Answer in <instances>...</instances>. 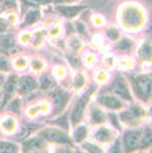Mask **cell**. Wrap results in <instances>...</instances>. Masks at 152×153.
<instances>
[{"label": "cell", "instance_id": "39", "mask_svg": "<svg viewBox=\"0 0 152 153\" xmlns=\"http://www.w3.org/2000/svg\"><path fill=\"white\" fill-rule=\"evenodd\" d=\"M92 23H93V25L101 28L106 24V19L102 14H94V15H92Z\"/></svg>", "mask_w": 152, "mask_h": 153}, {"label": "cell", "instance_id": "27", "mask_svg": "<svg viewBox=\"0 0 152 153\" xmlns=\"http://www.w3.org/2000/svg\"><path fill=\"white\" fill-rule=\"evenodd\" d=\"M150 144H151V129L150 128H146L145 131H142L140 148H147Z\"/></svg>", "mask_w": 152, "mask_h": 153}, {"label": "cell", "instance_id": "52", "mask_svg": "<svg viewBox=\"0 0 152 153\" xmlns=\"http://www.w3.org/2000/svg\"><path fill=\"white\" fill-rule=\"evenodd\" d=\"M58 153H68V151H67V149H63V151H60V152L58 151Z\"/></svg>", "mask_w": 152, "mask_h": 153}, {"label": "cell", "instance_id": "28", "mask_svg": "<svg viewBox=\"0 0 152 153\" xmlns=\"http://www.w3.org/2000/svg\"><path fill=\"white\" fill-rule=\"evenodd\" d=\"M29 65H30V69L33 72H42L44 68H45V63H44L42 59L39 58H34V59H31L30 63H29Z\"/></svg>", "mask_w": 152, "mask_h": 153}, {"label": "cell", "instance_id": "14", "mask_svg": "<svg viewBox=\"0 0 152 153\" xmlns=\"http://www.w3.org/2000/svg\"><path fill=\"white\" fill-rule=\"evenodd\" d=\"M0 129L6 134H13L18 129V122L11 116H5L0 119Z\"/></svg>", "mask_w": 152, "mask_h": 153}, {"label": "cell", "instance_id": "19", "mask_svg": "<svg viewBox=\"0 0 152 153\" xmlns=\"http://www.w3.org/2000/svg\"><path fill=\"white\" fill-rule=\"evenodd\" d=\"M133 47H135V42L132 39H130V38H127V36H123L122 39H119L117 42V49L122 53L131 52V50L133 49Z\"/></svg>", "mask_w": 152, "mask_h": 153}, {"label": "cell", "instance_id": "49", "mask_svg": "<svg viewBox=\"0 0 152 153\" xmlns=\"http://www.w3.org/2000/svg\"><path fill=\"white\" fill-rule=\"evenodd\" d=\"M3 87H4V76L0 74V103H1V95H3Z\"/></svg>", "mask_w": 152, "mask_h": 153}, {"label": "cell", "instance_id": "42", "mask_svg": "<svg viewBox=\"0 0 152 153\" xmlns=\"http://www.w3.org/2000/svg\"><path fill=\"white\" fill-rule=\"evenodd\" d=\"M31 40V31H22L19 35V42L22 44H28Z\"/></svg>", "mask_w": 152, "mask_h": 153}, {"label": "cell", "instance_id": "13", "mask_svg": "<svg viewBox=\"0 0 152 153\" xmlns=\"http://www.w3.org/2000/svg\"><path fill=\"white\" fill-rule=\"evenodd\" d=\"M89 119L92 124H103L107 120V114L97 104H92L89 108Z\"/></svg>", "mask_w": 152, "mask_h": 153}, {"label": "cell", "instance_id": "36", "mask_svg": "<svg viewBox=\"0 0 152 153\" xmlns=\"http://www.w3.org/2000/svg\"><path fill=\"white\" fill-rule=\"evenodd\" d=\"M119 35H121L119 29H117L115 27H111V28L107 29V36H108L112 42H117L119 39Z\"/></svg>", "mask_w": 152, "mask_h": 153}, {"label": "cell", "instance_id": "43", "mask_svg": "<svg viewBox=\"0 0 152 153\" xmlns=\"http://www.w3.org/2000/svg\"><path fill=\"white\" fill-rule=\"evenodd\" d=\"M103 64L106 65V68H108V69L113 68V67L116 65V59H115V56H113V55H107L106 58H104V60H103Z\"/></svg>", "mask_w": 152, "mask_h": 153}, {"label": "cell", "instance_id": "46", "mask_svg": "<svg viewBox=\"0 0 152 153\" xmlns=\"http://www.w3.org/2000/svg\"><path fill=\"white\" fill-rule=\"evenodd\" d=\"M25 1H28L30 4H34V5H47L50 1H53V0H25Z\"/></svg>", "mask_w": 152, "mask_h": 153}, {"label": "cell", "instance_id": "53", "mask_svg": "<svg viewBox=\"0 0 152 153\" xmlns=\"http://www.w3.org/2000/svg\"><path fill=\"white\" fill-rule=\"evenodd\" d=\"M75 153H84V152H82V151H77V152H75Z\"/></svg>", "mask_w": 152, "mask_h": 153}, {"label": "cell", "instance_id": "12", "mask_svg": "<svg viewBox=\"0 0 152 153\" xmlns=\"http://www.w3.org/2000/svg\"><path fill=\"white\" fill-rule=\"evenodd\" d=\"M84 8H86L84 5H58L57 6V11H58V14L67 19H73Z\"/></svg>", "mask_w": 152, "mask_h": 153}, {"label": "cell", "instance_id": "45", "mask_svg": "<svg viewBox=\"0 0 152 153\" xmlns=\"http://www.w3.org/2000/svg\"><path fill=\"white\" fill-rule=\"evenodd\" d=\"M75 27H77V30H78V33L79 35H83V36H87V28L84 27V24L82 23V22H77L75 23Z\"/></svg>", "mask_w": 152, "mask_h": 153}, {"label": "cell", "instance_id": "22", "mask_svg": "<svg viewBox=\"0 0 152 153\" xmlns=\"http://www.w3.org/2000/svg\"><path fill=\"white\" fill-rule=\"evenodd\" d=\"M86 83H87V78H86L84 73H82V72L75 73L74 78H73V85H74L75 91H82L83 87L86 85Z\"/></svg>", "mask_w": 152, "mask_h": 153}, {"label": "cell", "instance_id": "26", "mask_svg": "<svg viewBox=\"0 0 152 153\" xmlns=\"http://www.w3.org/2000/svg\"><path fill=\"white\" fill-rule=\"evenodd\" d=\"M116 64L118 67V69H122V71H127V69H131L135 67V60L131 58H122L118 62H116Z\"/></svg>", "mask_w": 152, "mask_h": 153}, {"label": "cell", "instance_id": "11", "mask_svg": "<svg viewBox=\"0 0 152 153\" xmlns=\"http://www.w3.org/2000/svg\"><path fill=\"white\" fill-rule=\"evenodd\" d=\"M16 80H18V76L11 74L6 82H4V87H3V99H1V107L6 105L11 100L13 95H14L15 92V88H16Z\"/></svg>", "mask_w": 152, "mask_h": 153}, {"label": "cell", "instance_id": "30", "mask_svg": "<svg viewBox=\"0 0 152 153\" xmlns=\"http://www.w3.org/2000/svg\"><path fill=\"white\" fill-rule=\"evenodd\" d=\"M63 33V29H62V25L60 24H53L52 27L48 29V35L50 38H53V39H57V38H59Z\"/></svg>", "mask_w": 152, "mask_h": 153}, {"label": "cell", "instance_id": "23", "mask_svg": "<svg viewBox=\"0 0 152 153\" xmlns=\"http://www.w3.org/2000/svg\"><path fill=\"white\" fill-rule=\"evenodd\" d=\"M18 146L13 142L0 141V153H16Z\"/></svg>", "mask_w": 152, "mask_h": 153}, {"label": "cell", "instance_id": "47", "mask_svg": "<svg viewBox=\"0 0 152 153\" xmlns=\"http://www.w3.org/2000/svg\"><path fill=\"white\" fill-rule=\"evenodd\" d=\"M110 153H122V149H121V143L119 142H116L113 144V147L111 148Z\"/></svg>", "mask_w": 152, "mask_h": 153}, {"label": "cell", "instance_id": "4", "mask_svg": "<svg viewBox=\"0 0 152 153\" xmlns=\"http://www.w3.org/2000/svg\"><path fill=\"white\" fill-rule=\"evenodd\" d=\"M133 89L138 98L142 100H147L151 97V75L150 74H141L132 78Z\"/></svg>", "mask_w": 152, "mask_h": 153}, {"label": "cell", "instance_id": "18", "mask_svg": "<svg viewBox=\"0 0 152 153\" xmlns=\"http://www.w3.org/2000/svg\"><path fill=\"white\" fill-rule=\"evenodd\" d=\"M138 56L141 59H143L145 62L151 60V42L145 40L140 47H138V52H137Z\"/></svg>", "mask_w": 152, "mask_h": 153}, {"label": "cell", "instance_id": "31", "mask_svg": "<svg viewBox=\"0 0 152 153\" xmlns=\"http://www.w3.org/2000/svg\"><path fill=\"white\" fill-rule=\"evenodd\" d=\"M38 87H40V89L43 91H48L49 88L53 87V80L49 75H43L39 79V83H38Z\"/></svg>", "mask_w": 152, "mask_h": 153}, {"label": "cell", "instance_id": "1", "mask_svg": "<svg viewBox=\"0 0 152 153\" xmlns=\"http://www.w3.org/2000/svg\"><path fill=\"white\" fill-rule=\"evenodd\" d=\"M118 22L128 31H137L146 22L145 9L137 3H124L118 9Z\"/></svg>", "mask_w": 152, "mask_h": 153}, {"label": "cell", "instance_id": "34", "mask_svg": "<svg viewBox=\"0 0 152 153\" xmlns=\"http://www.w3.org/2000/svg\"><path fill=\"white\" fill-rule=\"evenodd\" d=\"M83 146V148L88 152V153H104L103 149L99 147V146L97 144H94V143H89V142H86L82 144Z\"/></svg>", "mask_w": 152, "mask_h": 153}, {"label": "cell", "instance_id": "25", "mask_svg": "<svg viewBox=\"0 0 152 153\" xmlns=\"http://www.w3.org/2000/svg\"><path fill=\"white\" fill-rule=\"evenodd\" d=\"M44 34H45V31H44L43 29L35 30L34 33H31V40H30V42H33V43H31V44H33V47H39V45H42Z\"/></svg>", "mask_w": 152, "mask_h": 153}, {"label": "cell", "instance_id": "38", "mask_svg": "<svg viewBox=\"0 0 152 153\" xmlns=\"http://www.w3.org/2000/svg\"><path fill=\"white\" fill-rule=\"evenodd\" d=\"M20 99H14V100H10L8 104V111H10V112H14V113H19L20 112Z\"/></svg>", "mask_w": 152, "mask_h": 153}, {"label": "cell", "instance_id": "10", "mask_svg": "<svg viewBox=\"0 0 152 153\" xmlns=\"http://www.w3.org/2000/svg\"><path fill=\"white\" fill-rule=\"evenodd\" d=\"M98 103L102 104L106 108H108L111 111H121L124 107L123 102L118 97H116L115 94H108V93L101 94L98 98Z\"/></svg>", "mask_w": 152, "mask_h": 153}, {"label": "cell", "instance_id": "16", "mask_svg": "<svg viewBox=\"0 0 152 153\" xmlns=\"http://www.w3.org/2000/svg\"><path fill=\"white\" fill-rule=\"evenodd\" d=\"M42 13L39 9H30L27 11V14L24 16V25L25 27H30V25H34L40 20Z\"/></svg>", "mask_w": 152, "mask_h": 153}, {"label": "cell", "instance_id": "44", "mask_svg": "<svg viewBox=\"0 0 152 153\" xmlns=\"http://www.w3.org/2000/svg\"><path fill=\"white\" fill-rule=\"evenodd\" d=\"M27 114H28V117H29V118H35V117L39 116V111H38L37 104L29 107V108H28V111H27Z\"/></svg>", "mask_w": 152, "mask_h": 153}, {"label": "cell", "instance_id": "35", "mask_svg": "<svg viewBox=\"0 0 152 153\" xmlns=\"http://www.w3.org/2000/svg\"><path fill=\"white\" fill-rule=\"evenodd\" d=\"M97 62H98L97 55L94 53H87L86 54V56H84V64H86V67L92 68V67H94L97 64Z\"/></svg>", "mask_w": 152, "mask_h": 153}, {"label": "cell", "instance_id": "6", "mask_svg": "<svg viewBox=\"0 0 152 153\" xmlns=\"http://www.w3.org/2000/svg\"><path fill=\"white\" fill-rule=\"evenodd\" d=\"M142 137L141 129H130L123 134V147L126 153H131L140 148V142Z\"/></svg>", "mask_w": 152, "mask_h": 153}, {"label": "cell", "instance_id": "2", "mask_svg": "<svg viewBox=\"0 0 152 153\" xmlns=\"http://www.w3.org/2000/svg\"><path fill=\"white\" fill-rule=\"evenodd\" d=\"M146 116V109L140 105V104H133L131 105L128 109H126L119 114L118 119L121 120L123 124L127 126H136L137 123H140V120Z\"/></svg>", "mask_w": 152, "mask_h": 153}, {"label": "cell", "instance_id": "41", "mask_svg": "<svg viewBox=\"0 0 152 153\" xmlns=\"http://www.w3.org/2000/svg\"><path fill=\"white\" fill-rule=\"evenodd\" d=\"M0 72H4V73L10 72V63L6 56H0Z\"/></svg>", "mask_w": 152, "mask_h": 153}, {"label": "cell", "instance_id": "3", "mask_svg": "<svg viewBox=\"0 0 152 153\" xmlns=\"http://www.w3.org/2000/svg\"><path fill=\"white\" fill-rule=\"evenodd\" d=\"M94 91V88L92 87L91 91L86 92L82 97L75 102L73 108H72V112H71V120L73 124H78L79 122H82L83 119V116H84V112L87 109V105H88V102H89V98Z\"/></svg>", "mask_w": 152, "mask_h": 153}, {"label": "cell", "instance_id": "48", "mask_svg": "<svg viewBox=\"0 0 152 153\" xmlns=\"http://www.w3.org/2000/svg\"><path fill=\"white\" fill-rule=\"evenodd\" d=\"M93 43L96 44V45L99 48V47H102V44H103V38L102 35H96L93 38Z\"/></svg>", "mask_w": 152, "mask_h": 153}, {"label": "cell", "instance_id": "15", "mask_svg": "<svg viewBox=\"0 0 152 153\" xmlns=\"http://www.w3.org/2000/svg\"><path fill=\"white\" fill-rule=\"evenodd\" d=\"M48 97L52 99V102L57 105H64L66 102H67V98H68V94L63 91L60 88H55V89H52V91H49L48 93Z\"/></svg>", "mask_w": 152, "mask_h": 153}, {"label": "cell", "instance_id": "50", "mask_svg": "<svg viewBox=\"0 0 152 153\" xmlns=\"http://www.w3.org/2000/svg\"><path fill=\"white\" fill-rule=\"evenodd\" d=\"M28 153H45V152H44V151L40 148V149H35V151H30V152H28Z\"/></svg>", "mask_w": 152, "mask_h": 153}, {"label": "cell", "instance_id": "29", "mask_svg": "<svg viewBox=\"0 0 152 153\" xmlns=\"http://www.w3.org/2000/svg\"><path fill=\"white\" fill-rule=\"evenodd\" d=\"M13 63H14L15 69H18V71H23V69H25L29 65V59L27 58V56H18V58L14 59Z\"/></svg>", "mask_w": 152, "mask_h": 153}, {"label": "cell", "instance_id": "9", "mask_svg": "<svg viewBox=\"0 0 152 153\" xmlns=\"http://www.w3.org/2000/svg\"><path fill=\"white\" fill-rule=\"evenodd\" d=\"M92 137L99 143H111L116 138V132L111 127L101 126V127H97L96 129H93Z\"/></svg>", "mask_w": 152, "mask_h": 153}, {"label": "cell", "instance_id": "40", "mask_svg": "<svg viewBox=\"0 0 152 153\" xmlns=\"http://www.w3.org/2000/svg\"><path fill=\"white\" fill-rule=\"evenodd\" d=\"M37 107H38V111H39V114H47L50 111V103L47 100H42L40 103L37 104Z\"/></svg>", "mask_w": 152, "mask_h": 153}, {"label": "cell", "instance_id": "7", "mask_svg": "<svg viewBox=\"0 0 152 153\" xmlns=\"http://www.w3.org/2000/svg\"><path fill=\"white\" fill-rule=\"evenodd\" d=\"M111 89H112L113 94H115L116 97H118L119 99L128 100V102L132 100V94H131V91H130V85H128V83L123 79V76H118V78H116V80L113 82Z\"/></svg>", "mask_w": 152, "mask_h": 153}, {"label": "cell", "instance_id": "32", "mask_svg": "<svg viewBox=\"0 0 152 153\" xmlns=\"http://www.w3.org/2000/svg\"><path fill=\"white\" fill-rule=\"evenodd\" d=\"M3 19L8 25H15L18 23V15H16V13L13 10H9L5 15H3Z\"/></svg>", "mask_w": 152, "mask_h": 153}, {"label": "cell", "instance_id": "37", "mask_svg": "<svg viewBox=\"0 0 152 153\" xmlns=\"http://www.w3.org/2000/svg\"><path fill=\"white\" fill-rule=\"evenodd\" d=\"M94 78H96V82L97 83H106V82H108V79H110V74L107 73L106 71H97L96 72V75H94Z\"/></svg>", "mask_w": 152, "mask_h": 153}, {"label": "cell", "instance_id": "5", "mask_svg": "<svg viewBox=\"0 0 152 153\" xmlns=\"http://www.w3.org/2000/svg\"><path fill=\"white\" fill-rule=\"evenodd\" d=\"M40 138L49 141L52 143H69L71 139H69L68 134L66 132H63L59 128H55V127H48V128L42 129V132L39 133Z\"/></svg>", "mask_w": 152, "mask_h": 153}, {"label": "cell", "instance_id": "20", "mask_svg": "<svg viewBox=\"0 0 152 153\" xmlns=\"http://www.w3.org/2000/svg\"><path fill=\"white\" fill-rule=\"evenodd\" d=\"M88 136V128L86 124H79L74 128V132H73V139L75 142H82L84 141L86 137Z\"/></svg>", "mask_w": 152, "mask_h": 153}, {"label": "cell", "instance_id": "17", "mask_svg": "<svg viewBox=\"0 0 152 153\" xmlns=\"http://www.w3.org/2000/svg\"><path fill=\"white\" fill-rule=\"evenodd\" d=\"M43 146H44V142L40 137H33L24 143V152L28 153L30 151L40 149V148H43Z\"/></svg>", "mask_w": 152, "mask_h": 153}, {"label": "cell", "instance_id": "33", "mask_svg": "<svg viewBox=\"0 0 152 153\" xmlns=\"http://www.w3.org/2000/svg\"><path fill=\"white\" fill-rule=\"evenodd\" d=\"M53 74H54V76L58 80H62V79H64L66 76H67V74H68V72H67V69L64 68V67H62V65H57V67H54V69H53Z\"/></svg>", "mask_w": 152, "mask_h": 153}, {"label": "cell", "instance_id": "21", "mask_svg": "<svg viewBox=\"0 0 152 153\" xmlns=\"http://www.w3.org/2000/svg\"><path fill=\"white\" fill-rule=\"evenodd\" d=\"M13 47H14V38H13V35L9 34L0 35V49L10 50Z\"/></svg>", "mask_w": 152, "mask_h": 153}, {"label": "cell", "instance_id": "24", "mask_svg": "<svg viewBox=\"0 0 152 153\" xmlns=\"http://www.w3.org/2000/svg\"><path fill=\"white\" fill-rule=\"evenodd\" d=\"M68 47L73 52H78L83 47V40L80 39V36H72L68 39Z\"/></svg>", "mask_w": 152, "mask_h": 153}, {"label": "cell", "instance_id": "54", "mask_svg": "<svg viewBox=\"0 0 152 153\" xmlns=\"http://www.w3.org/2000/svg\"><path fill=\"white\" fill-rule=\"evenodd\" d=\"M0 5H1V3H0Z\"/></svg>", "mask_w": 152, "mask_h": 153}, {"label": "cell", "instance_id": "51", "mask_svg": "<svg viewBox=\"0 0 152 153\" xmlns=\"http://www.w3.org/2000/svg\"><path fill=\"white\" fill-rule=\"evenodd\" d=\"M57 3H69V1H74V0H54Z\"/></svg>", "mask_w": 152, "mask_h": 153}, {"label": "cell", "instance_id": "8", "mask_svg": "<svg viewBox=\"0 0 152 153\" xmlns=\"http://www.w3.org/2000/svg\"><path fill=\"white\" fill-rule=\"evenodd\" d=\"M38 88V80L31 75H23L16 80V88L15 92H18L19 95H25L34 89Z\"/></svg>", "mask_w": 152, "mask_h": 153}]
</instances>
